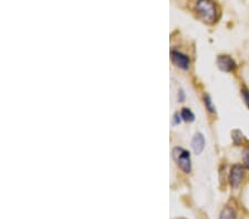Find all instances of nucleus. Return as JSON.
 Segmentation results:
<instances>
[{
	"instance_id": "nucleus-1",
	"label": "nucleus",
	"mask_w": 249,
	"mask_h": 219,
	"mask_svg": "<svg viewBox=\"0 0 249 219\" xmlns=\"http://www.w3.org/2000/svg\"><path fill=\"white\" fill-rule=\"evenodd\" d=\"M195 9L200 19L207 23H213L217 19V9L212 0H198L196 2Z\"/></svg>"
},
{
	"instance_id": "nucleus-2",
	"label": "nucleus",
	"mask_w": 249,
	"mask_h": 219,
	"mask_svg": "<svg viewBox=\"0 0 249 219\" xmlns=\"http://www.w3.org/2000/svg\"><path fill=\"white\" fill-rule=\"evenodd\" d=\"M173 158L178 163V165L184 173H191L192 164H191V156L190 153L180 147H175L173 150Z\"/></svg>"
},
{
	"instance_id": "nucleus-3",
	"label": "nucleus",
	"mask_w": 249,
	"mask_h": 219,
	"mask_svg": "<svg viewBox=\"0 0 249 219\" xmlns=\"http://www.w3.org/2000/svg\"><path fill=\"white\" fill-rule=\"evenodd\" d=\"M244 178V167L240 165H234L231 167L230 173V183L232 188H237L243 182Z\"/></svg>"
},
{
	"instance_id": "nucleus-4",
	"label": "nucleus",
	"mask_w": 249,
	"mask_h": 219,
	"mask_svg": "<svg viewBox=\"0 0 249 219\" xmlns=\"http://www.w3.org/2000/svg\"><path fill=\"white\" fill-rule=\"evenodd\" d=\"M217 66L224 72H231L236 69V63L230 55H219L217 58Z\"/></svg>"
},
{
	"instance_id": "nucleus-5",
	"label": "nucleus",
	"mask_w": 249,
	"mask_h": 219,
	"mask_svg": "<svg viewBox=\"0 0 249 219\" xmlns=\"http://www.w3.org/2000/svg\"><path fill=\"white\" fill-rule=\"evenodd\" d=\"M171 57H172L173 63H174L176 67H180V69H184V70L188 69L191 61L185 54L180 53V52H178V51H172Z\"/></svg>"
},
{
	"instance_id": "nucleus-6",
	"label": "nucleus",
	"mask_w": 249,
	"mask_h": 219,
	"mask_svg": "<svg viewBox=\"0 0 249 219\" xmlns=\"http://www.w3.org/2000/svg\"><path fill=\"white\" fill-rule=\"evenodd\" d=\"M192 149L195 154H200L205 149V137L202 133H196L192 139Z\"/></svg>"
},
{
	"instance_id": "nucleus-7",
	"label": "nucleus",
	"mask_w": 249,
	"mask_h": 219,
	"mask_svg": "<svg viewBox=\"0 0 249 219\" xmlns=\"http://www.w3.org/2000/svg\"><path fill=\"white\" fill-rule=\"evenodd\" d=\"M219 219H237L236 210L231 206H226L220 213Z\"/></svg>"
},
{
	"instance_id": "nucleus-8",
	"label": "nucleus",
	"mask_w": 249,
	"mask_h": 219,
	"mask_svg": "<svg viewBox=\"0 0 249 219\" xmlns=\"http://www.w3.org/2000/svg\"><path fill=\"white\" fill-rule=\"evenodd\" d=\"M180 117L186 122H193L194 121V114L192 113L190 109H183L182 113H180Z\"/></svg>"
},
{
	"instance_id": "nucleus-9",
	"label": "nucleus",
	"mask_w": 249,
	"mask_h": 219,
	"mask_svg": "<svg viewBox=\"0 0 249 219\" xmlns=\"http://www.w3.org/2000/svg\"><path fill=\"white\" fill-rule=\"evenodd\" d=\"M204 103H205V106H206V109L210 111L211 113H215L216 110H215V106L213 105V102L210 98V95H205L204 97Z\"/></svg>"
},
{
	"instance_id": "nucleus-10",
	"label": "nucleus",
	"mask_w": 249,
	"mask_h": 219,
	"mask_svg": "<svg viewBox=\"0 0 249 219\" xmlns=\"http://www.w3.org/2000/svg\"><path fill=\"white\" fill-rule=\"evenodd\" d=\"M231 135H232V139H234L235 144H239V142L242 141V138H243L242 132H240V131H238V130H235V131H232V132H231Z\"/></svg>"
},
{
	"instance_id": "nucleus-11",
	"label": "nucleus",
	"mask_w": 249,
	"mask_h": 219,
	"mask_svg": "<svg viewBox=\"0 0 249 219\" xmlns=\"http://www.w3.org/2000/svg\"><path fill=\"white\" fill-rule=\"evenodd\" d=\"M243 159H244V166L246 167L247 169H249V149L244 151Z\"/></svg>"
},
{
	"instance_id": "nucleus-12",
	"label": "nucleus",
	"mask_w": 249,
	"mask_h": 219,
	"mask_svg": "<svg viewBox=\"0 0 249 219\" xmlns=\"http://www.w3.org/2000/svg\"><path fill=\"white\" fill-rule=\"evenodd\" d=\"M242 94H243V98H244L245 102H246V104H247L248 109H249V91L243 90V91H242Z\"/></svg>"
},
{
	"instance_id": "nucleus-13",
	"label": "nucleus",
	"mask_w": 249,
	"mask_h": 219,
	"mask_svg": "<svg viewBox=\"0 0 249 219\" xmlns=\"http://www.w3.org/2000/svg\"><path fill=\"white\" fill-rule=\"evenodd\" d=\"M174 118H175V121H174V124H178V123L180 122L179 115H178V114H175V117H174Z\"/></svg>"
},
{
	"instance_id": "nucleus-14",
	"label": "nucleus",
	"mask_w": 249,
	"mask_h": 219,
	"mask_svg": "<svg viewBox=\"0 0 249 219\" xmlns=\"http://www.w3.org/2000/svg\"><path fill=\"white\" fill-rule=\"evenodd\" d=\"M176 219H184V218H176Z\"/></svg>"
}]
</instances>
